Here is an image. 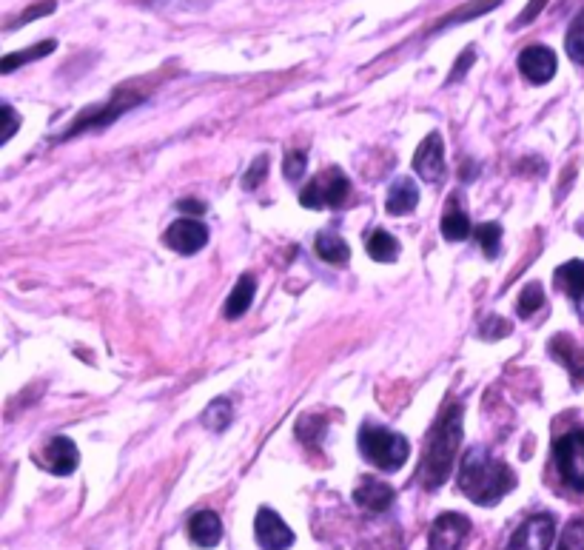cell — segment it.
Segmentation results:
<instances>
[{
	"mask_svg": "<svg viewBox=\"0 0 584 550\" xmlns=\"http://www.w3.org/2000/svg\"><path fill=\"white\" fill-rule=\"evenodd\" d=\"M553 459L556 468L573 491L584 494V428L570 431L553 442Z\"/></svg>",
	"mask_w": 584,
	"mask_h": 550,
	"instance_id": "obj_5",
	"label": "cell"
},
{
	"mask_svg": "<svg viewBox=\"0 0 584 550\" xmlns=\"http://www.w3.org/2000/svg\"><path fill=\"white\" fill-rule=\"evenodd\" d=\"M542 3H545V0H533V3H530L528 12H525V15L519 18V23H530V20L536 18V15H539V9H542Z\"/></svg>",
	"mask_w": 584,
	"mask_h": 550,
	"instance_id": "obj_37",
	"label": "cell"
},
{
	"mask_svg": "<svg viewBox=\"0 0 584 550\" xmlns=\"http://www.w3.org/2000/svg\"><path fill=\"white\" fill-rule=\"evenodd\" d=\"M55 12V0H43V3H35L32 9H26V12H20L18 18L12 20L6 29L12 32V29H18V26H23V23H32L35 18H40V15H52Z\"/></svg>",
	"mask_w": 584,
	"mask_h": 550,
	"instance_id": "obj_29",
	"label": "cell"
},
{
	"mask_svg": "<svg viewBox=\"0 0 584 550\" xmlns=\"http://www.w3.org/2000/svg\"><path fill=\"white\" fill-rule=\"evenodd\" d=\"M462 445V405H448L442 417L436 419L434 434L428 439V451L422 459V485L428 491L442 488L453 474L456 451Z\"/></svg>",
	"mask_w": 584,
	"mask_h": 550,
	"instance_id": "obj_2",
	"label": "cell"
},
{
	"mask_svg": "<svg viewBox=\"0 0 584 550\" xmlns=\"http://www.w3.org/2000/svg\"><path fill=\"white\" fill-rule=\"evenodd\" d=\"M414 171L425 183H439L445 177V143L442 134H428L414 154Z\"/></svg>",
	"mask_w": 584,
	"mask_h": 550,
	"instance_id": "obj_10",
	"label": "cell"
},
{
	"mask_svg": "<svg viewBox=\"0 0 584 550\" xmlns=\"http://www.w3.org/2000/svg\"><path fill=\"white\" fill-rule=\"evenodd\" d=\"M254 291H257V280L251 277V274H243L237 285L231 288V294H228V303L223 308V314H226L228 320H240L245 311L251 308L254 303Z\"/></svg>",
	"mask_w": 584,
	"mask_h": 550,
	"instance_id": "obj_17",
	"label": "cell"
},
{
	"mask_svg": "<svg viewBox=\"0 0 584 550\" xmlns=\"http://www.w3.org/2000/svg\"><path fill=\"white\" fill-rule=\"evenodd\" d=\"M265 174H268V157H257V160L251 163V169L245 171L243 189H257L265 180Z\"/></svg>",
	"mask_w": 584,
	"mask_h": 550,
	"instance_id": "obj_32",
	"label": "cell"
},
{
	"mask_svg": "<svg viewBox=\"0 0 584 550\" xmlns=\"http://www.w3.org/2000/svg\"><path fill=\"white\" fill-rule=\"evenodd\" d=\"M479 334H482L485 340H502L505 334H510V323H505V320L496 317V314H490V317H485V323L479 325Z\"/></svg>",
	"mask_w": 584,
	"mask_h": 550,
	"instance_id": "obj_30",
	"label": "cell"
},
{
	"mask_svg": "<svg viewBox=\"0 0 584 550\" xmlns=\"http://www.w3.org/2000/svg\"><path fill=\"white\" fill-rule=\"evenodd\" d=\"M473 63V49H465V55L459 57V63L453 66L451 77H448V83H453V80H459V77H465V72H468V66Z\"/></svg>",
	"mask_w": 584,
	"mask_h": 550,
	"instance_id": "obj_34",
	"label": "cell"
},
{
	"mask_svg": "<svg viewBox=\"0 0 584 550\" xmlns=\"http://www.w3.org/2000/svg\"><path fill=\"white\" fill-rule=\"evenodd\" d=\"M354 502L368 513L388 511L394 505V488L388 482L377 479V476H368L357 491H354Z\"/></svg>",
	"mask_w": 584,
	"mask_h": 550,
	"instance_id": "obj_14",
	"label": "cell"
},
{
	"mask_svg": "<svg viewBox=\"0 0 584 550\" xmlns=\"http://www.w3.org/2000/svg\"><path fill=\"white\" fill-rule=\"evenodd\" d=\"M565 46H567V55L584 66V20H576V26H573V29H570V35H567Z\"/></svg>",
	"mask_w": 584,
	"mask_h": 550,
	"instance_id": "obj_28",
	"label": "cell"
},
{
	"mask_svg": "<svg viewBox=\"0 0 584 550\" xmlns=\"http://www.w3.org/2000/svg\"><path fill=\"white\" fill-rule=\"evenodd\" d=\"M0 114H3V132H0V143H9V140L15 137V132H18L20 117L15 114V109H12L9 103H3Z\"/></svg>",
	"mask_w": 584,
	"mask_h": 550,
	"instance_id": "obj_33",
	"label": "cell"
},
{
	"mask_svg": "<svg viewBox=\"0 0 584 550\" xmlns=\"http://www.w3.org/2000/svg\"><path fill=\"white\" fill-rule=\"evenodd\" d=\"M254 536L263 550H288L294 545V531L283 522V516L271 508H260L254 519Z\"/></svg>",
	"mask_w": 584,
	"mask_h": 550,
	"instance_id": "obj_9",
	"label": "cell"
},
{
	"mask_svg": "<svg viewBox=\"0 0 584 550\" xmlns=\"http://www.w3.org/2000/svg\"><path fill=\"white\" fill-rule=\"evenodd\" d=\"M559 550H584V519H573L559 539Z\"/></svg>",
	"mask_w": 584,
	"mask_h": 550,
	"instance_id": "obj_27",
	"label": "cell"
},
{
	"mask_svg": "<svg viewBox=\"0 0 584 550\" xmlns=\"http://www.w3.org/2000/svg\"><path fill=\"white\" fill-rule=\"evenodd\" d=\"M476 240H479V246H482V251H485V257L493 260V257L499 254L502 226H499V223H482V226L476 228Z\"/></svg>",
	"mask_w": 584,
	"mask_h": 550,
	"instance_id": "obj_24",
	"label": "cell"
},
{
	"mask_svg": "<svg viewBox=\"0 0 584 550\" xmlns=\"http://www.w3.org/2000/svg\"><path fill=\"white\" fill-rule=\"evenodd\" d=\"M516 488V474L496 456L482 448H473L459 465V491L476 505H496Z\"/></svg>",
	"mask_w": 584,
	"mask_h": 550,
	"instance_id": "obj_1",
	"label": "cell"
},
{
	"mask_svg": "<svg viewBox=\"0 0 584 550\" xmlns=\"http://www.w3.org/2000/svg\"><path fill=\"white\" fill-rule=\"evenodd\" d=\"M234 417V411H231V402L226 397L214 399L211 405L206 408V414H203V425H206L208 431H214V434H223L228 428V422Z\"/></svg>",
	"mask_w": 584,
	"mask_h": 550,
	"instance_id": "obj_22",
	"label": "cell"
},
{
	"mask_svg": "<svg viewBox=\"0 0 584 550\" xmlns=\"http://www.w3.org/2000/svg\"><path fill=\"white\" fill-rule=\"evenodd\" d=\"M189 536L197 548H214L223 539V522L214 511H200L191 516Z\"/></svg>",
	"mask_w": 584,
	"mask_h": 550,
	"instance_id": "obj_15",
	"label": "cell"
},
{
	"mask_svg": "<svg viewBox=\"0 0 584 550\" xmlns=\"http://www.w3.org/2000/svg\"><path fill=\"white\" fill-rule=\"evenodd\" d=\"M314 251H317V257L325 260V263H348V257H351V251H348V243L342 240L340 234H334V231H322L317 234V240H314Z\"/></svg>",
	"mask_w": 584,
	"mask_h": 550,
	"instance_id": "obj_18",
	"label": "cell"
},
{
	"mask_svg": "<svg viewBox=\"0 0 584 550\" xmlns=\"http://www.w3.org/2000/svg\"><path fill=\"white\" fill-rule=\"evenodd\" d=\"M57 49V40H43L38 46H32V49H26V52H12V55H6L0 60V72L3 75H12L18 66H26V63H32V60H40V57L52 55Z\"/></svg>",
	"mask_w": 584,
	"mask_h": 550,
	"instance_id": "obj_19",
	"label": "cell"
},
{
	"mask_svg": "<svg viewBox=\"0 0 584 550\" xmlns=\"http://www.w3.org/2000/svg\"><path fill=\"white\" fill-rule=\"evenodd\" d=\"M177 206H180V211H189V214H203L206 211V203H200V200H180Z\"/></svg>",
	"mask_w": 584,
	"mask_h": 550,
	"instance_id": "obj_36",
	"label": "cell"
},
{
	"mask_svg": "<svg viewBox=\"0 0 584 550\" xmlns=\"http://www.w3.org/2000/svg\"><path fill=\"white\" fill-rule=\"evenodd\" d=\"M471 536V519L462 513H442L431 525L428 550H462Z\"/></svg>",
	"mask_w": 584,
	"mask_h": 550,
	"instance_id": "obj_8",
	"label": "cell"
},
{
	"mask_svg": "<svg viewBox=\"0 0 584 550\" xmlns=\"http://www.w3.org/2000/svg\"><path fill=\"white\" fill-rule=\"evenodd\" d=\"M143 100L140 92H132V89H117V95L103 103V106H95V109H86V112L77 117L75 123L63 132V137H75V134L86 132V129H103L109 126L112 120H117L123 112H129L132 106H137Z\"/></svg>",
	"mask_w": 584,
	"mask_h": 550,
	"instance_id": "obj_6",
	"label": "cell"
},
{
	"mask_svg": "<svg viewBox=\"0 0 584 550\" xmlns=\"http://www.w3.org/2000/svg\"><path fill=\"white\" fill-rule=\"evenodd\" d=\"M545 305V294H542V285L539 283H530L525 291H522V297H519V314L522 317H530V314H536L539 308Z\"/></svg>",
	"mask_w": 584,
	"mask_h": 550,
	"instance_id": "obj_26",
	"label": "cell"
},
{
	"mask_svg": "<svg viewBox=\"0 0 584 550\" xmlns=\"http://www.w3.org/2000/svg\"><path fill=\"white\" fill-rule=\"evenodd\" d=\"M471 234V220L468 214L459 209H451L442 217V237L451 240V243H462L465 237Z\"/></svg>",
	"mask_w": 584,
	"mask_h": 550,
	"instance_id": "obj_23",
	"label": "cell"
},
{
	"mask_svg": "<svg viewBox=\"0 0 584 550\" xmlns=\"http://www.w3.org/2000/svg\"><path fill=\"white\" fill-rule=\"evenodd\" d=\"M351 194V183L340 169H328L317 174L300 191V203L305 209H342Z\"/></svg>",
	"mask_w": 584,
	"mask_h": 550,
	"instance_id": "obj_4",
	"label": "cell"
},
{
	"mask_svg": "<svg viewBox=\"0 0 584 550\" xmlns=\"http://www.w3.org/2000/svg\"><path fill=\"white\" fill-rule=\"evenodd\" d=\"M553 536H556V519L550 513H536L516 528L505 550H550Z\"/></svg>",
	"mask_w": 584,
	"mask_h": 550,
	"instance_id": "obj_7",
	"label": "cell"
},
{
	"mask_svg": "<svg viewBox=\"0 0 584 550\" xmlns=\"http://www.w3.org/2000/svg\"><path fill=\"white\" fill-rule=\"evenodd\" d=\"M211 0H157V9L160 6H177V9H200V6H206Z\"/></svg>",
	"mask_w": 584,
	"mask_h": 550,
	"instance_id": "obj_35",
	"label": "cell"
},
{
	"mask_svg": "<svg viewBox=\"0 0 584 550\" xmlns=\"http://www.w3.org/2000/svg\"><path fill=\"white\" fill-rule=\"evenodd\" d=\"M359 448H362L365 459L374 462L379 471H399L411 454L408 439L396 431H388V428H377V425H362Z\"/></svg>",
	"mask_w": 584,
	"mask_h": 550,
	"instance_id": "obj_3",
	"label": "cell"
},
{
	"mask_svg": "<svg viewBox=\"0 0 584 550\" xmlns=\"http://www.w3.org/2000/svg\"><path fill=\"white\" fill-rule=\"evenodd\" d=\"M419 203V189L411 177H399L394 180V186L388 189V197H385V211L394 214V217H402V214H411Z\"/></svg>",
	"mask_w": 584,
	"mask_h": 550,
	"instance_id": "obj_16",
	"label": "cell"
},
{
	"mask_svg": "<svg viewBox=\"0 0 584 550\" xmlns=\"http://www.w3.org/2000/svg\"><path fill=\"white\" fill-rule=\"evenodd\" d=\"M556 280H559V285L565 288L573 300H584V260H570V263H565V266L559 268Z\"/></svg>",
	"mask_w": 584,
	"mask_h": 550,
	"instance_id": "obj_21",
	"label": "cell"
},
{
	"mask_svg": "<svg viewBox=\"0 0 584 550\" xmlns=\"http://www.w3.org/2000/svg\"><path fill=\"white\" fill-rule=\"evenodd\" d=\"M365 248H368L371 260H377V263H394L396 257H399V240H396L394 234H388V231H374L368 237Z\"/></svg>",
	"mask_w": 584,
	"mask_h": 550,
	"instance_id": "obj_20",
	"label": "cell"
},
{
	"mask_svg": "<svg viewBox=\"0 0 584 550\" xmlns=\"http://www.w3.org/2000/svg\"><path fill=\"white\" fill-rule=\"evenodd\" d=\"M499 0H473V3H468L462 12H453V15H448V18L439 23V29H445V26H451V23H465V20L476 18V15H485V12H490L493 6H496Z\"/></svg>",
	"mask_w": 584,
	"mask_h": 550,
	"instance_id": "obj_25",
	"label": "cell"
},
{
	"mask_svg": "<svg viewBox=\"0 0 584 550\" xmlns=\"http://www.w3.org/2000/svg\"><path fill=\"white\" fill-rule=\"evenodd\" d=\"M305 166H308V157H305V152H288L285 154L283 174L288 177V180H300L302 174H305Z\"/></svg>",
	"mask_w": 584,
	"mask_h": 550,
	"instance_id": "obj_31",
	"label": "cell"
},
{
	"mask_svg": "<svg viewBox=\"0 0 584 550\" xmlns=\"http://www.w3.org/2000/svg\"><path fill=\"white\" fill-rule=\"evenodd\" d=\"M38 462L55 476H69L77 471V462H80V454H77V445L69 437H55L43 451H40Z\"/></svg>",
	"mask_w": 584,
	"mask_h": 550,
	"instance_id": "obj_11",
	"label": "cell"
},
{
	"mask_svg": "<svg viewBox=\"0 0 584 550\" xmlns=\"http://www.w3.org/2000/svg\"><path fill=\"white\" fill-rule=\"evenodd\" d=\"M556 52L553 49H547V46H528V49H522V55H519V72L528 77L530 83H536V86H542L547 80H553L556 75Z\"/></svg>",
	"mask_w": 584,
	"mask_h": 550,
	"instance_id": "obj_13",
	"label": "cell"
},
{
	"mask_svg": "<svg viewBox=\"0 0 584 550\" xmlns=\"http://www.w3.org/2000/svg\"><path fill=\"white\" fill-rule=\"evenodd\" d=\"M208 243V228L200 220H177L166 231V246L177 254H197Z\"/></svg>",
	"mask_w": 584,
	"mask_h": 550,
	"instance_id": "obj_12",
	"label": "cell"
}]
</instances>
